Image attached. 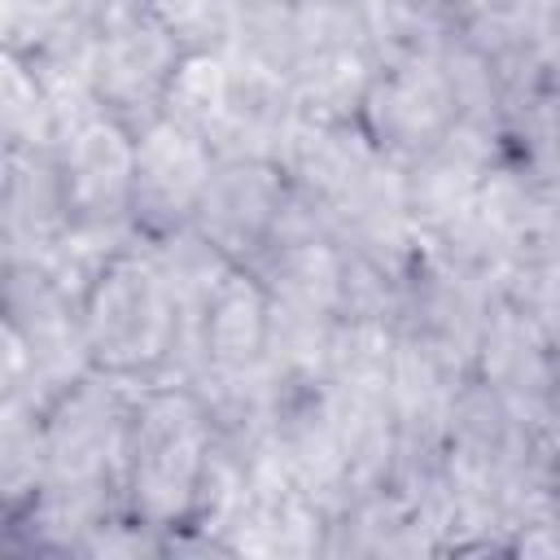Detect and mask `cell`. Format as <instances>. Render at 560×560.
I'll return each mask as SVG.
<instances>
[{
  "mask_svg": "<svg viewBox=\"0 0 560 560\" xmlns=\"http://www.w3.org/2000/svg\"><path fill=\"white\" fill-rule=\"evenodd\" d=\"M140 381L88 372L44 411V486L18 516L9 538L26 551L79 556L88 534L127 512V442Z\"/></svg>",
  "mask_w": 560,
  "mask_h": 560,
  "instance_id": "obj_1",
  "label": "cell"
},
{
  "mask_svg": "<svg viewBox=\"0 0 560 560\" xmlns=\"http://www.w3.org/2000/svg\"><path fill=\"white\" fill-rule=\"evenodd\" d=\"M219 429L192 385H144L127 442V512L166 538L192 521Z\"/></svg>",
  "mask_w": 560,
  "mask_h": 560,
  "instance_id": "obj_2",
  "label": "cell"
},
{
  "mask_svg": "<svg viewBox=\"0 0 560 560\" xmlns=\"http://www.w3.org/2000/svg\"><path fill=\"white\" fill-rule=\"evenodd\" d=\"M83 332L96 372L140 385L162 381L179 341V306L149 241H136L114 254L88 284Z\"/></svg>",
  "mask_w": 560,
  "mask_h": 560,
  "instance_id": "obj_3",
  "label": "cell"
},
{
  "mask_svg": "<svg viewBox=\"0 0 560 560\" xmlns=\"http://www.w3.org/2000/svg\"><path fill=\"white\" fill-rule=\"evenodd\" d=\"M88 372L96 363L83 332V302L44 267H4L0 394H26L48 411Z\"/></svg>",
  "mask_w": 560,
  "mask_h": 560,
  "instance_id": "obj_4",
  "label": "cell"
},
{
  "mask_svg": "<svg viewBox=\"0 0 560 560\" xmlns=\"http://www.w3.org/2000/svg\"><path fill=\"white\" fill-rule=\"evenodd\" d=\"M503 298L490 267H481L472 254H464L451 241L420 236V249L402 280V306H398V332L420 337L464 372H472L486 319L494 302Z\"/></svg>",
  "mask_w": 560,
  "mask_h": 560,
  "instance_id": "obj_5",
  "label": "cell"
},
{
  "mask_svg": "<svg viewBox=\"0 0 560 560\" xmlns=\"http://www.w3.org/2000/svg\"><path fill=\"white\" fill-rule=\"evenodd\" d=\"M96 4V101L131 131L162 118L171 79L188 48L158 22L144 0Z\"/></svg>",
  "mask_w": 560,
  "mask_h": 560,
  "instance_id": "obj_6",
  "label": "cell"
},
{
  "mask_svg": "<svg viewBox=\"0 0 560 560\" xmlns=\"http://www.w3.org/2000/svg\"><path fill=\"white\" fill-rule=\"evenodd\" d=\"M455 122H459V101L438 57V44L381 57V70L359 109V127L372 136V144L385 158L407 166L420 153H429Z\"/></svg>",
  "mask_w": 560,
  "mask_h": 560,
  "instance_id": "obj_7",
  "label": "cell"
},
{
  "mask_svg": "<svg viewBox=\"0 0 560 560\" xmlns=\"http://www.w3.org/2000/svg\"><path fill=\"white\" fill-rule=\"evenodd\" d=\"M499 158H503L499 127L459 118L429 153L407 162L402 184H407V214H411L416 232L433 236V241L455 236L472 219L477 197H481L490 171L499 166Z\"/></svg>",
  "mask_w": 560,
  "mask_h": 560,
  "instance_id": "obj_8",
  "label": "cell"
},
{
  "mask_svg": "<svg viewBox=\"0 0 560 560\" xmlns=\"http://www.w3.org/2000/svg\"><path fill=\"white\" fill-rule=\"evenodd\" d=\"M219 153L175 118H158L136 131V179H131V223L144 241L192 228Z\"/></svg>",
  "mask_w": 560,
  "mask_h": 560,
  "instance_id": "obj_9",
  "label": "cell"
},
{
  "mask_svg": "<svg viewBox=\"0 0 560 560\" xmlns=\"http://www.w3.org/2000/svg\"><path fill=\"white\" fill-rule=\"evenodd\" d=\"M57 171L70 206V223H131L136 131L109 109H88L61 122Z\"/></svg>",
  "mask_w": 560,
  "mask_h": 560,
  "instance_id": "obj_10",
  "label": "cell"
},
{
  "mask_svg": "<svg viewBox=\"0 0 560 560\" xmlns=\"http://www.w3.org/2000/svg\"><path fill=\"white\" fill-rule=\"evenodd\" d=\"M472 376L508 407V416L521 429H542L560 420L556 411L560 354L508 298H499L486 319Z\"/></svg>",
  "mask_w": 560,
  "mask_h": 560,
  "instance_id": "obj_11",
  "label": "cell"
},
{
  "mask_svg": "<svg viewBox=\"0 0 560 560\" xmlns=\"http://www.w3.org/2000/svg\"><path fill=\"white\" fill-rule=\"evenodd\" d=\"M289 192H293V184H289L280 162H271V158H219L192 228L210 245H219L232 262L249 267V258L271 236Z\"/></svg>",
  "mask_w": 560,
  "mask_h": 560,
  "instance_id": "obj_12",
  "label": "cell"
},
{
  "mask_svg": "<svg viewBox=\"0 0 560 560\" xmlns=\"http://www.w3.org/2000/svg\"><path fill=\"white\" fill-rule=\"evenodd\" d=\"M70 232V206L52 149H4L0 162V262L44 267Z\"/></svg>",
  "mask_w": 560,
  "mask_h": 560,
  "instance_id": "obj_13",
  "label": "cell"
},
{
  "mask_svg": "<svg viewBox=\"0 0 560 560\" xmlns=\"http://www.w3.org/2000/svg\"><path fill=\"white\" fill-rule=\"evenodd\" d=\"M328 556L332 560H411V556H442L438 534L424 516L394 490L381 486L372 494L350 499L328 525Z\"/></svg>",
  "mask_w": 560,
  "mask_h": 560,
  "instance_id": "obj_14",
  "label": "cell"
},
{
  "mask_svg": "<svg viewBox=\"0 0 560 560\" xmlns=\"http://www.w3.org/2000/svg\"><path fill=\"white\" fill-rule=\"evenodd\" d=\"M376 70H381V52L372 39H337V44L302 48L289 79L293 114L315 122H359Z\"/></svg>",
  "mask_w": 560,
  "mask_h": 560,
  "instance_id": "obj_15",
  "label": "cell"
},
{
  "mask_svg": "<svg viewBox=\"0 0 560 560\" xmlns=\"http://www.w3.org/2000/svg\"><path fill=\"white\" fill-rule=\"evenodd\" d=\"M267 324L271 293L249 267H232L206 315V376L258 372L267 359Z\"/></svg>",
  "mask_w": 560,
  "mask_h": 560,
  "instance_id": "obj_16",
  "label": "cell"
},
{
  "mask_svg": "<svg viewBox=\"0 0 560 560\" xmlns=\"http://www.w3.org/2000/svg\"><path fill=\"white\" fill-rule=\"evenodd\" d=\"M503 158L560 201V88L551 79L512 96L499 127Z\"/></svg>",
  "mask_w": 560,
  "mask_h": 560,
  "instance_id": "obj_17",
  "label": "cell"
},
{
  "mask_svg": "<svg viewBox=\"0 0 560 560\" xmlns=\"http://www.w3.org/2000/svg\"><path fill=\"white\" fill-rule=\"evenodd\" d=\"M162 114L197 131L214 153H223L232 131V66L223 48H192L179 61Z\"/></svg>",
  "mask_w": 560,
  "mask_h": 560,
  "instance_id": "obj_18",
  "label": "cell"
},
{
  "mask_svg": "<svg viewBox=\"0 0 560 560\" xmlns=\"http://www.w3.org/2000/svg\"><path fill=\"white\" fill-rule=\"evenodd\" d=\"M44 486V407L26 394H0V503L4 521L31 508Z\"/></svg>",
  "mask_w": 560,
  "mask_h": 560,
  "instance_id": "obj_19",
  "label": "cell"
},
{
  "mask_svg": "<svg viewBox=\"0 0 560 560\" xmlns=\"http://www.w3.org/2000/svg\"><path fill=\"white\" fill-rule=\"evenodd\" d=\"M61 118L22 52L0 57V149H57Z\"/></svg>",
  "mask_w": 560,
  "mask_h": 560,
  "instance_id": "obj_20",
  "label": "cell"
},
{
  "mask_svg": "<svg viewBox=\"0 0 560 560\" xmlns=\"http://www.w3.org/2000/svg\"><path fill=\"white\" fill-rule=\"evenodd\" d=\"M503 298L556 346L560 354V236L529 249L508 276H503Z\"/></svg>",
  "mask_w": 560,
  "mask_h": 560,
  "instance_id": "obj_21",
  "label": "cell"
},
{
  "mask_svg": "<svg viewBox=\"0 0 560 560\" xmlns=\"http://www.w3.org/2000/svg\"><path fill=\"white\" fill-rule=\"evenodd\" d=\"M83 0H0V39L9 52H35L48 44Z\"/></svg>",
  "mask_w": 560,
  "mask_h": 560,
  "instance_id": "obj_22",
  "label": "cell"
},
{
  "mask_svg": "<svg viewBox=\"0 0 560 560\" xmlns=\"http://www.w3.org/2000/svg\"><path fill=\"white\" fill-rule=\"evenodd\" d=\"M158 22L192 52V48H219L228 35L232 0H144Z\"/></svg>",
  "mask_w": 560,
  "mask_h": 560,
  "instance_id": "obj_23",
  "label": "cell"
},
{
  "mask_svg": "<svg viewBox=\"0 0 560 560\" xmlns=\"http://www.w3.org/2000/svg\"><path fill=\"white\" fill-rule=\"evenodd\" d=\"M521 39L542 66H551V57L560 52V0H525Z\"/></svg>",
  "mask_w": 560,
  "mask_h": 560,
  "instance_id": "obj_24",
  "label": "cell"
},
{
  "mask_svg": "<svg viewBox=\"0 0 560 560\" xmlns=\"http://www.w3.org/2000/svg\"><path fill=\"white\" fill-rule=\"evenodd\" d=\"M547 79H551V83H556V88H560V52H556V57H551V66H547Z\"/></svg>",
  "mask_w": 560,
  "mask_h": 560,
  "instance_id": "obj_25",
  "label": "cell"
},
{
  "mask_svg": "<svg viewBox=\"0 0 560 560\" xmlns=\"http://www.w3.org/2000/svg\"><path fill=\"white\" fill-rule=\"evenodd\" d=\"M556 411H560V389H556Z\"/></svg>",
  "mask_w": 560,
  "mask_h": 560,
  "instance_id": "obj_26",
  "label": "cell"
}]
</instances>
